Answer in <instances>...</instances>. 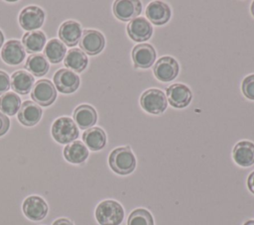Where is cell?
<instances>
[{
  "instance_id": "13",
  "label": "cell",
  "mask_w": 254,
  "mask_h": 225,
  "mask_svg": "<svg viewBox=\"0 0 254 225\" xmlns=\"http://www.w3.org/2000/svg\"><path fill=\"white\" fill-rule=\"evenodd\" d=\"M167 97L170 104L175 108H185L191 100L190 89L183 83H175L167 88Z\"/></svg>"
},
{
  "instance_id": "19",
  "label": "cell",
  "mask_w": 254,
  "mask_h": 225,
  "mask_svg": "<svg viewBox=\"0 0 254 225\" xmlns=\"http://www.w3.org/2000/svg\"><path fill=\"white\" fill-rule=\"evenodd\" d=\"M43 111L36 103L32 101H25L19 111H18V120L20 123H22L24 126H34L38 124V122L42 118Z\"/></svg>"
},
{
  "instance_id": "23",
  "label": "cell",
  "mask_w": 254,
  "mask_h": 225,
  "mask_svg": "<svg viewBox=\"0 0 254 225\" xmlns=\"http://www.w3.org/2000/svg\"><path fill=\"white\" fill-rule=\"evenodd\" d=\"M83 143L91 151H99L106 145V134L99 127L87 129L82 135Z\"/></svg>"
},
{
  "instance_id": "1",
  "label": "cell",
  "mask_w": 254,
  "mask_h": 225,
  "mask_svg": "<svg viewBox=\"0 0 254 225\" xmlns=\"http://www.w3.org/2000/svg\"><path fill=\"white\" fill-rule=\"evenodd\" d=\"M111 169L121 175L131 173L136 167V159L129 147H119L113 150L108 158Z\"/></svg>"
},
{
  "instance_id": "16",
  "label": "cell",
  "mask_w": 254,
  "mask_h": 225,
  "mask_svg": "<svg viewBox=\"0 0 254 225\" xmlns=\"http://www.w3.org/2000/svg\"><path fill=\"white\" fill-rule=\"evenodd\" d=\"M82 35L81 26L79 23L73 20H67L64 22L59 29V37L61 42L68 47L77 45Z\"/></svg>"
},
{
  "instance_id": "30",
  "label": "cell",
  "mask_w": 254,
  "mask_h": 225,
  "mask_svg": "<svg viewBox=\"0 0 254 225\" xmlns=\"http://www.w3.org/2000/svg\"><path fill=\"white\" fill-rule=\"evenodd\" d=\"M241 89H242L243 95L246 98L250 100H254V74L247 75L243 79Z\"/></svg>"
},
{
  "instance_id": "31",
  "label": "cell",
  "mask_w": 254,
  "mask_h": 225,
  "mask_svg": "<svg viewBox=\"0 0 254 225\" xmlns=\"http://www.w3.org/2000/svg\"><path fill=\"white\" fill-rule=\"evenodd\" d=\"M11 87L10 85V77L9 75L5 72L0 70V95L6 93L9 88Z\"/></svg>"
},
{
  "instance_id": "37",
  "label": "cell",
  "mask_w": 254,
  "mask_h": 225,
  "mask_svg": "<svg viewBox=\"0 0 254 225\" xmlns=\"http://www.w3.org/2000/svg\"><path fill=\"white\" fill-rule=\"evenodd\" d=\"M251 13H252V15L254 16V1H253L252 4H251Z\"/></svg>"
},
{
  "instance_id": "6",
  "label": "cell",
  "mask_w": 254,
  "mask_h": 225,
  "mask_svg": "<svg viewBox=\"0 0 254 225\" xmlns=\"http://www.w3.org/2000/svg\"><path fill=\"white\" fill-rule=\"evenodd\" d=\"M105 46L103 35L96 30H84L79 40V48L84 54L95 56L102 52Z\"/></svg>"
},
{
  "instance_id": "12",
  "label": "cell",
  "mask_w": 254,
  "mask_h": 225,
  "mask_svg": "<svg viewBox=\"0 0 254 225\" xmlns=\"http://www.w3.org/2000/svg\"><path fill=\"white\" fill-rule=\"evenodd\" d=\"M127 34L135 42H145L153 34V27L144 17H137L127 25Z\"/></svg>"
},
{
  "instance_id": "15",
  "label": "cell",
  "mask_w": 254,
  "mask_h": 225,
  "mask_svg": "<svg viewBox=\"0 0 254 225\" xmlns=\"http://www.w3.org/2000/svg\"><path fill=\"white\" fill-rule=\"evenodd\" d=\"M26 53L21 42L17 40L8 41L2 48V59L9 65L20 64L25 58Z\"/></svg>"
},
{
  "instance_id": "11",
  "label": "cell",
  "mask_w": 254,
  "mask_h": 225,
  "mask_svg": "<svg viewBox=\"0 0 254 225\" xmlns=\"http://www.w3.org/2000/svg\"><path fill=\"white\" fill-rule=\"evenodd\" d=\"M142 3L138 0H118L113 4V14L120 21H131L141 13Z\"/></svg>"
},
{
  "instance_id": "26",
  "label": "cell",
  "mask_w": 254,
  "mask_h": 225,
  "mask_svg": "<svg viewBox=\"0 0 254 225\" xmlns=\"http://www.w3.org/2000/svg\"><path fill=\"white\" fill-rule=\"evenodd\" d=\"M25 68L34 76H43L48 72L50 64L44 55L34 54L28 56L25 63Z\"/></svg>"
},
{
  "instance_id": "32",
  "label": "cell",
  "mask_w": 254,
  "mask_h": 225,
  "mask_svg": "<svg viewBox=\"0 0 254 225\" xmlns=\"http://www.w3.org/2000/svg\"><path fill=\"white\" fill-rule=\"evenodd\" d=\"M9 128H10L9 118L5 114L0 112V137L5 135L9 130Z\"/></svg>"
},
{
  "instance_id": "36",
  "label": "cell",
  "mask_w": 254,
  "mask_h": 225,
  "mask_svg": "<svg viewBox=\"0 0 254 225\" xmlns=\"http://www.w3.org/2000/svg\"><path fill=\"white\" fill-rule=\"evenodd\" d=\"M243 225H254V220H249V221L245 222Z\"/></svg>"
},
{
  "instance_id": "2",
  "label": "cell",
  "mask_w": 254,
  "mask_h": 225,
  "mask_svg": "<svg viewBox=\"0 0 254 225\" xmlns=\"http://www.w3.org/2000/svg\"><path fill=\"white\" fill-rule=\"evenodd\" d=\"M95 218L100 225H120L124 218V209L115 200H103L96 206Z\"/></svg>"
},
{
  "instance_id": "7",
  "label": "cell",
  "mask_w": 254,
  "mask_h": 225,
  "mask_svg": "<svg viewBox=\"0 0 254 225\" xmlns=\"http://www.w3.org/2000/svg\"><path fill=\"white\" fill-rule=\"evenodd\" d=\"M180 66L178 61L169 56L159 58L153 69L156 78L163 82H170L174 80L179 74Z\"/></svg>"
},
{
  "instance_id": "27",
  "label": "cell",
  "mask_w": 254,
  "mask_h": 225,
  "mask_svg": "<svg viewBox=\"0 0 254 225\" xmlns=\"http://www.w3.org/2000/svg\"><path fill=\"white\" fill-rule=\"evenodd\" d=\"M66 55V48L63 42L58 39H53L48 42L44 50V56L52 63L61 62Z\"/></svg>"
},
{
  "instance_id": "28",
  "label": "cell",
  "mask_w": 254,
  "mask_h": 225,
  "mask_svg": "<svg viewBox=\"0 0 254 225\" xmlns=\"http://www.w3.org/2000/svg\"><path fill=\"white\" fill-rule=\"evenodd\" d=\"M21 107V99L15 92H6L0 96V111L8 116L15 115Z\"/></svg>"
},
{
  "instance_id": "35",
  "label": "cell",
  "mask_w": 254,
  "mask_h": 225,
  "mask_svg": "<svg viewBox=\"0 0 254 225\" xmlns=\"http://www.w3.org/2000/svg\"><path fill=\"white\" fill-rule=\"evenodd\" d=\"M3 42H4V36H3L2 32L0 31V47L3 45Z\"/></svg>"
},
{
  "instance_id": "21",
  "label": "cell",
  "mask_w": 254,
  "mask_h": 225,
  "mask_svg": "<svg viewBox=\"0 0 254 225\" xmlns=\"http://www.w3.org/2000/svg\"><path fill=\"white\" fill-rule=\"evenodd\" d=\"M34 76L25 70H18L11 75L10 85L14 92L20 94L29 93L34 86Z\"/></svg>"
},
{
  "instance_id": "9",
  "label": "cell",
  "mask_w": 254,
  "mask_h": 225,
  "mask_svg": "<svg viewBox=\"0 0 254 225\" xmlns=\"http://www.w3.org/2000/svg\"><path fill=\"white\" fill-rule=\"evenodd\" d=\"M22 209L28 219L33 221H40L47 216L49 207L47 202L42 197L31 195L24 200Z\"/></svg>"
},
{
  "instance_id": "25",
  "label": "cell",
  "mask_w": 254,
  "mask_h": 225,
  "mask_svg": "<svg viewBox=\"0 0 254 225\" xmlns=\"http://www.w3.org/2000/svg\"><path fill=\"white\" fill-rule=\"evenodd\" d=\"M22 45L27 53L31 55L40 53L46 45V36L42 31H31L26 33L22 39Z\"/></svg>"
},
{
  "instance_id": "10",
  "label": "cell",
  "mask_w": 254,
  "mask_h": 225,
  "mask_svg": "<svg viewBox=\"0 0 254 225\" xmlns=\"http://www.w3.org/2000/svg\"><path fill=\"white\" fill-rule=\"evenodd\" d=\"M54 83L57 89L64 94L74 92L80 83L79 76L67 68L59 69L54 75Z\"/></svg>"
},
{
  "instance_id": "8",
  "label": "cell",
  "mask_w": 254,
  "mask_h": 225,
  "mask_svg": "<svg viewBox=\"0 0 254 225\" xmlns=\"http://www.w3.org/2000/svg\"><path fill=\"white\" fill-rule=\"evenodd\" d=\"M45 12L38 6L25 7L19 15L20 26L27 31H36L43 26Z\"/></svg>"
},
{
  "instance_id": "18",
  "label": "cell",
  "mask_w": 254,
  "mask_h": 225,
  "mask_svg": "<svg viewBox=\"0 0 254 225\" xmlns=\"http://www.w3.org/2000/svg\"><path fill=\"white\" fill-rule=\"evenodd\" d=\"M234 162L240 167H250L254 164V144L249 141L238 142L232 151Z\"/></svg>"
},
{
  "instance_id": "3",
  "label": "cell",
  "mask_w": 254,
  "mask_h": 225,
  "mask_svg": "<svg viewBox=\"0 0 254 225\" xmlns=\"http://www.w3.org/2000/svg\"><path fill=\"white\" fill-rule=\"evenodd\" d=\"M52 136L60 144H68L78 137V129L69 117L58 118L52 126Z\"/></svg>"
},
{
  "instance_id": "34",
  "label": "cell",
  "mask_w": 254,
  "mask_h": 225,
  "mask_svg": "<svg viewBox=\"0 0 254 225\" xmlns=\"http://www.w3.org/2000/svg\"><path fill=\"white\" fill-rule=\"evenodd\" d=\"M53 225H73L71 223V221H69L68 219L66 218H60V219H57Z\"/></svg>"
},
{
  "instance_id": "14",
  "label": "cell",
  "mask_w": 254,
  "mask_h": 225,
  "mask_svg": "<svg viewBox=\"0 0 254 225\" xmlns=\"http://www.w3.org/2000/svg\"><path fill=\"white\" fill-rule=\"evenodd\" d=\"M132 59L136 68H149L156 60V51L150 44H139L132 51Z\"/></svg>"
},
{
  "instance_id": "29",
  "label": "cell",
  "mask_w": 254,
  "mask_h": 225,
  "mask_svg": "<svg viewBox=\"0 0 254 225\" xmlns=\"http://www.w3.org/2000/svg\"><path fill=\"white\" fill-rule=\"evenodd\" d=\"M127 225H155L151 213L144 208H138L132 211L128 217Z\"/></svg>"
},
{
  "instance_id": "4",
  "label": "cell",
  "mask_w": 254,
  "mask_h": 225,
  "mask_svg": "<svg viewBox=\"0 0 254 225\" xmlns=\"http://www.w3.org/2000/svg\"><path fill=\"white\" fill-rule=\"evenodd\" d=\"M140 104L150 114H161L167 108V97L162 90L151 88L142 93Z\"/></svg>"
},
{
  "instance_id": "33",
  "label": "cell",
  "mask_w": 254,
  "mask_h": 225,
  "mask_svg": "<svg viewBox=\"0 0 254 225\" xmlns=\"http://www.w3.org/2000/svg\"><path fill=\"white\" fill-rule=\"evenodd\" d=\"M247 186L249 190L254 194V170L249 174L247 178Z\"/></svg>"
},
{
  "instance_id": "17",
  "label": "cell",
  "mask_w": 254,
  "mask_h": 225,
  "mask_svg": "<svg viewBox=\"0 0 254 225\" xmlns=\"http://www.w3.org/2000/svg\"><path fill=\"white\" fill-rule=\"evenodd\" d=\"M169 5L162 1H153L146 8V16L154 25L161 26L166 24L171 18Z\"/></svg>"
},
{
  "instance_id": "22",
  "label": "cell",
  "mask_w": 254,
  "mask_h": 225,
  "mask_svg": "<svg viewBox=\"0 0 254 225\" xmlns=\"http://www.w3.org/2000/svg\"><path fill=\"white\" fill-rule=\"evenodd\" d=\"M64 159L71 164H82L88 157L86 146L80 141H73L64 149Z\"/></svg>"
},
{
  "instance_id": "24",
  "label": "cell",
  "mask_w": 254,
  "mask_h": 225,
  "mask_svg": "<svg viewBox=\"0 0 254 225\" xmlns=\"http://www.w3.org/2000/svg\"><path fill=\"white\" fill-rule=\"evenodd\" d=\"M64 63L65 67L69 68V70L81 72L86 68L88 64V58L81 50L70 49L64 58Z\"/></svg>"
},
{
  "instance_id": "5",
  "label": "cell",
  "mask_w": 254,
  "mask_h": 225,
  "mask_svg": "<svg viewBox=\"0 0 254 225\" xmlns=\"http://www.w3.org/2000/svg\"><path fill=\"white\" fill-rule=\"evenodd\" d=\"M31 98L41 106H49L57 98L56 87L49 79H40L32 88Z\"/></svg>"
},
{
  "instance_id": "20",
  "label": "cell",
  "mask_w": 254,
  "mask_h": 225,
  "mask_svg": "<svg viewBox=\"0 0 254 225\" xmlns=\"http://www.w3.org/2000/svg\"><path fill=\"white\" fill-rule=\"evenodd\" d=\"M73 120L80 129H89L96 123L97 113L92 106L81 104L74 109Z\"/></svg>"
}]
</instances>
